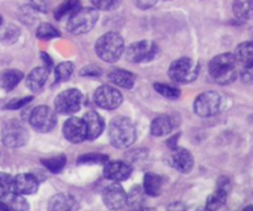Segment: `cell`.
I'll return each instance as SVG.
<instances>
[{"label": "cell", "mask_w": 253, "mask_h": 211, "mask_svg": "<svg viewBox=\"0 0 253 211\" xmlns=\"http://www.w3.org/2000/svg\"><path fill=\"white\" fill-rule=\"evenodd\" d=\"M1 141L6 147H22L29 141V132L26 127L17 120H10L4 124L1 128Z\"/></svg>", "instance_id": "52a82bcc"}, {"label": "cell", "mask_w": 253, "mask_h": 211, "mask_svg": "<svg viewBox=\"0 0 253 211\" xmlns=\"http://www.w3.org/2000/svg\"><path fill=\"white\" fill-rule=\"evenodd\" d=\"M30 124L36 131L42 133L49 132L56 126V114L48 106H37L31 111L29 118Z\"/></svg>", "instance_id": "9c48e42d"}, {"label": "cell", "mask_w": 253, "mask_h": 211, "mask_svg": "<svg viewBox=\"0 0 253 211\" xmlns=\"http://www.w3.org/2000/svg\"><path fill=\"white\" fill-rule=\"evenodd\" d=\"M224 108V98L216 91H205L194 101V113L202 118H209L219 114Z\"/></svg>", "instance_id": "8992f818"}, {"label": "cell", "mask_w": 253, "mask_h": 211, "mask_svg": "<svg viewBox=\"0 0 253 211\" xmlns=\"http://www.w3.org/2000/svg\"><path fill=\"white\" fill-rule=\"evenodd\" d=\"M12 177L7 173H0V200L11 193Z\"/></svg>", "instance_id": "e575fe53"}, {"label": "cell", "mask_w": 253, "mask_h": 211, "mask_svg": "<svg viewBox=\"0 0 253 211\" xmlns=\"http://www.w3.org/2000/svg\"><path fill=\"white\" fill-rule=\"evenodd\" d=\"M31 4L36 10L46 12L49 7V0H31Z\"/></svg>", "instance_id": "ab89813d"}, {"label": "cell", "mask_w": 253, "mask_h": 211, "mask_svg": "<svg viewBox=\"0 0 253 211\" xmlns=\"http://www.w3.org/2000/svg\"><path fill=\"white\" fill-rule=\"evenodd\" d=\"M77 202L69 194H57L48 203V211H76Z\"/></svg>", "instance_id": "d6986e66"}, {"label": "cell", "mask_w": 253, "mask_h": 211, "mask_svg": "<svg viewBox=\"0 0 253 211\" xmlns=\"http://www.w3.org/2000/svg\"><path fill=\"white\" fill-rule=\"evenodd\" d=\"M47 78H48V68H46V67L34 68L26 78L27 88L31 91L37 93V91H40L43 88L47 82Z\"/></svg>", "instance_id": "ac0fdd59"}, {"label": "cell", "mask_w": 253, "mask_h": 211, "mask_svg": "<svg viewBox=\"0 0 253 211\" xmlns=\"http://www.w3.org/2000/svg\"><path fill=\"white\" fill-rule=\"evenodd\" d=\"M227 193L229 188L217 187V189L208 198L207 200V210L208 211H217L220 208H222L226 203Z\"/></svg>", "instance_id": "484cf974"}, {"label": "cell", "mask_w": 253, "mask_h": 211, "mask_svg": "<svg viewBox=\"0 0 253 211\" xmlns=\"http://www.w3.org/2000/svg\"><path fill=\"white\" fill-rule=\"evenodd\" d=\"M83 95L78 89H67L58 94L54 100V109L59 114H74L81 109Z\"/></svg>", "instance_id": "30bf717a"}, {"label": "cell", "mask_w": 253, "mask_h": 211, "mask_svg": "<svg viewBox=\"0 0 253 211\" xmlns=\"http://www.w3.org/2000/svg\"><path fill=\"white\" fill-rule=\"evenodd\" d=\"M98 10L93 7H81L68 17L67 30L72 35L88 34L98 22Z\"/></svg>", "instance_id": "277c9868"}, {"label": "cell", "mask_w": 253, "mask_h": 211, "mask_svg": "<svg viewBox=\"0 0 253 211\" xmlns=\"http://www.w3.org/2000/svg\"><path fill=\"white\" fill-rule=\"evenodd\" d=\"M168 76L175 83H192L199 76V64L190 58H179L170 64Z\"/></svg>", "instance_id": "5b68a950"}, {"label": "cell", "mask_w": 253, "mask_h": 211, "mask_svg": "<svg viewBox=\"0 0 253 211\" xmlns=\"http://www.w3.org/2000/svg\"><path fill=\"white\" fill-rule=\"evenodd\" d=\"M81 74L86 77H99L101 74V69L96 66H88L82 69Z\"/></svg>", "instance_id": "74e56055"}, {"label": "cell", "mask_w": 253, "mask_h": 211, "mask_svg": "<svg viewBox=\"0 0 253 211\" xmlns=\"http://www.w3.org/2000/svg\"><path fill=\"white\" fill-rule=\"evenodd\" d=\"M237 61L234 53H222L209 63V73L217 84H230L237 78Z\"/></svg>", "instance_id": "6da1fadb"}, {"label": "cell", "mask_w": 253, "mask_h": 211, "mask_svg": "<svg viewBox=\"0 0 253 211\" xmlns=\"http://www.w3.org/2000/svg\"><path fill=\"white\" fill-rule=\"evenodd\" d=\"M163 179L161 175L156 174V173H147L143 179V190L150 197H158L162 190Z\"/></svg>", "instance_id": "7402d4cb"}, {"label": "cell", "mask_w": 253, "mask_h": 211, "mask_svg": "<svg viewBox=\"0 0 253 211\" xmlns=\"http://www.w3.org/2000/svg\"><path fill=\"white\" fill-rule=\"evenodd\" d=\"M156 91H157L160 95L165 96L167 99H172V100H175V99L179 98V90L174 86L169 85V84H165V83H156L155 85Z\"/></svg>", "instance_id": "d6a6232c"}, {"label": "cell", "mask_w": 253, "mask_h": 211, "mask_svg": "<svg viewBox=\"0 0 253 211\" xmlns=\"http://www.w3.org/2000/svg\"><path fill=\"white\" fill-rule=\"evenodd\" d=\"M74 72V64L72 62H62L58 66L56 67V72H54V76H56V82L61 83V82L68 81L72 77Z\"/></svg>", "instance_id": "4dcf8cb0"}, {"label": "cell", "mask_w": 253, "mask_h": 211, "mask_svg": "<svg viewBox=\"0 0 253 211\" xmlns=\"http://www.w3.org/2000/svg\"><path fill=\"white\" fill-rule=\"evenodd\" d=\"M128 197L119 183L108 185L103 192V202L110 210H119L127 204Z\"/></svg>", "instance_id": "7c38bea8"}, {"label": "cell", "mask_w": 253, "mask_h": 211, "mask_svg": "<svg viewBox=\"0 0 253 211\" xmlns=\"http://www.w3.org/2000/svg\"><path fill=\"white\" fill-rule=\"evenodd\" d=\"M132 173V168L128 163L121 162V161H114V162H106L104 168V175L113 182H123L130 178Z\"/></svg>", "instance_id": "9a60e30c"}, {"label": "cell", "mask_w": 253, "mask_h": 211, "mask_svg": "<svg viewBox=\"0 0 253 211\" xmlns=\"http://www.w3.org/2000/svg\"><path fill=\"white\" fill-rule=\"evenodd\" d=\"M242 81L246 83H253V63L249 64V66L244 67V71L241 73Z\"/></svg>", "instance_id": "f35d334b"}, {"label": "cell", "mask_w": 253, "mask_h": 211, "mask_svg": "<svg viewBox=\"0 0 253 211\" xmlns=\"http://www.w3.org/2000/svg\"><path fill=\"white\" fill-rule=\"evenodd\" d=\"M109 138L114 147L126 148L136 140V127L132 121L125 116L113 119L109 126Z\"/></svg>", "instance_id": "3957f363"}, {"label": "cell", "mask_w": 253, "mask_h": 211, "mask_svg": "<svg viewBox=\"0 0 253 211\" xmlns=\"http://www.w3.org/2000/svg\"><path fill=\"white\" fill-rule=\"evenodd\" d=\"M83 120L85 123L86 127V140H95L103 133L104 131V121L101 116L95 111H86L83 116Z\"/></svg>", "instance_id": "2e32d148"}, {"label": "cell", "mask_w": 253, "mask_h": 211, "mask_svg": "<svg viewBox=\"0 0 253 211\" xmlns=\"http://www.w3.org/2000/svg\"><path fill=\"white\" fill-rule=\"evenodd\" d=\"M94 101L96 105L105 110H114L123 103V95L116 88L111 85H101L94 93Z\"/></svg>", "instance_id": "8fae6325"}, {"label": "cell", "mask_w": 253, "mask_h": 211, "mask_svg": "<svg viewBox=\"0 0 253 211\" xmlns=\"http://www.w3.org/2000/svg\"><path fill=\"white\" fill-rule=\"evenodd\" d=\"M185 205L183 204V203H173V204H170L169 207H168V211H185Z\"/></svg>", "instance_id": "b9f144b4"}, {"label": "cell", "mask_w": 253, "mask_h": 211, "mask_svg": "<svg viewBox=\"0 0 253 211\" xmlns=\"http://www.w3.org/2000/svg\"><path fill=\"white\" fill-rule=\"evenodd\" d=\"M39 189V180L30 173H21L12 178L11 192L20 195L34 194Z\"/></svg>", "instance_id": "5bb4252c"}, {"label": "cell", "mask_w": 253, "mask_h": 211, "mask_svg": "<svg viewBox=\"0 0 253 211\" xmlns=\"http://www.w3.org/2000/svg\"><path fill=\"white\" fill-rule=\"evenodd\" d=\"M232 10L237 19L250 20L253 17V0H235Z\"/></svg>", "instance_id": "4316f807"}, {"label": "cell", "mask_w": 253, "mask_h": 211, "mask_svg": "<svg viewBox=\"0 0 253 211\" xmlns=\"http://www.w3.org/2000/svg\"><path fill=\"white\" fill-rule=\"evenodd\" d=\"M123 0H91V4L94 5L96 10H104V11H109V10H114L120 5Z\"/></svg>", "instance_id": "d590c367"}, {"label": "cell", "mask_w": 253, "mask_h": 211, "mask_svg": "<svg viewBox=\"0 0 253 211\" xmlns=\"http://www.w3.org/2000/svg\"><path fill=\"white\" fill-rule=\"evenodd\" d=\"M95 52L98 57L108 63H114L125 52V42L118 32H106L95 42Z\"/></svg>", "instance_id": "7a4b0ae2"}, {"label": "cell", "mask_w": 253, "mask_h": 211, "mask_svg": "<svg viewBox=\"0 0 253 211\" xmlns=\"http://www.w3.org/2000/svg\"><path fill=\"white\" fill-rule=\"evenodd\" d=\"M173 124L168 116L161 115L157 116L156 119H153V121L151 123V133L153 136H157V137H162V136L168 135V133L172 131Z\"/></svg>", "instance_id": "cb8c5ba5"}, {"label": "cell", "mask_w": 253, "mask_h": 211, "mask_svg": "<svg viewBox=\"0 0 253 211\" xmlns=\"http://www.w3.org/2000/svg\"><path fill=\"white\" fill-rule=\"evenodd\" d=\"M109 81L124 89H131L135 84V76L125 69H114L109 74Z\"/></svg>", "instance_id": "44dd1931"}, {"label": "cell", "mask_w": 253, "mask_h": 211, "mask_svg": "<svg viewBox=\"0 0 253 211\" xmlns=\"http://www.w3.org/2000/svg\"><path fill=\"white\" fill-rule=\"evenodd\" d=\"M0 211H6V208L4 207V204L1 202H0Z\"/></svg>", "instance_id": "ee69618b"}, {"label": "cell", "mask_w": 253, "mask_h": 211, "mask_svg": "<svg viewBox=\"0 0 253 211\" xmlns=\"http://www.w3.org/2000/svg\"><path fill=\"white\" fill-rule=\"evenodd\" d=\"M244 211H253V207H251V205H250V207H246Z\"/></svg>", "instance_id": "f6af8a7d"}, {"label": "cell", "mask_w": 253, "mask_h": 211, "mask_svg": "<svg viewBox=\"0 0 253 211\" xmlns=\"http://www.w3.org/2000/svg\"><path fill=\"white\" fill-rule=\"evenodd\" d=\"M234 56L237 63L242 64L244 67L253 63V41H246L240 43L236 47Z\"/></svg>", "instance_id": "d4e9b609"}, {"label": "cell", "mask_w": 253, "mask_h": 211, "mask_svg": "<svg viewBox=\"0 0 253 211\" xmlns=\"http://www.w3.org/2000/svg\"><path fill=\"white\" fill-rule=\"evenodd\" d=\"M63 135L72 143H81L83 141H85L86 127L83 119H68L63 125Z\"/></svg>", "instance_id": "4fadbf2b"}, {"label": "cell", "mask_w": 253, "mask_h": 211, "mask_svg": "<svg viewBox=\"0 0 253 211\" xmlns=\"http://www.w3.org/2000/svg\"><path fill=\"white\" fill-rule=\"evenodd\" d=\"M0 202L6 208V211H29L27 200L25 199L24 195L16 194V193L11 192Z\"/></svg>", "instance_id": "603a6c76"}, {"label": "cell", "mask_w": 253, "mask_h": 211, "mask_svg": "<svg viewBox=\"0 0 253 211\" xmlns=\"http://www.w3.org/2000/svg\"><path fill=\"white\" fill-rule=\"evenodd\" d=\"M108 162V156L100 155V153H88V155L81 156L78 160L79 165H101Z\"/></svg>", "instance_id": "836d02e7"}, {"label": "cell", "mask_w": 253, "mask_h": 211, "mask_svg": "<svg viewBox=\"0 0 253 211\" xmlns=\"http://www.w3.org/2000/svg\"><path fill=\"white\" fill-rule=\"evenodd\" d=\"M133 211H156L155 209H151V208H141V209L133 210Z\"/></svg>", "instance_id": "7bdbcfd3"}, {"label": "cell", "mask_w": 253, "mask_h": 211, "mask_svg": "<svg viewBox=\"0 0 253 211\" xmlns=\"http://www.w3.org/2000/svg\"><path fill=\"white\" fill-rule=\"evenodd\" d=\"M81 9V1L79 0H64L54 10V19L63 20L64 17H69L72 14Z\"/></svg>", "instance_id": "83f0119b"}, {"label": "cell", "mask_w": 253, "mask_h": 211, "mask_svg": "<svg viewBox=\"0 0 253 211\" xmlns=\"http://www.w3.org/2000/svg\"><path fill=\"white\" fill-rule=\"evenodd\" d=\"M172 165L178 172L180 173H189L194 167V158L192 153L184 148H175L174 153L172 156Z\"/></svg>", "instance_id": "e0dca14e"}, {"label": "cell", "mask_w": 253, "mask_h": 211, "mask_svg": "<svg viewBox=\"0 0 253 211\" xmlns=\"http://www.w3.org/2000/svg\"><path fill=\"white\" fill-rule=\"evenodd\" d=\"M20 37V29L16 25H7V26L2 27L0 30V41L4 42V43H14L19 40Z\"/></svg>", "instance_id": "f1b7e54d"}, {"label": "cell", "mask_w": 253, "mask_h": 211, "mask_svg": "<svg viewBox=\"0 0 253 211\" xmlns=\"http://www.w3.org/2000/svg\"><path fill=\"white\" fill-rule=\"evenodd\" d=\"M41 163L52 173H61L63 168L66 167L67 158L66 156L61 155L57 157L47 158V160H41Z\"/></svg>", "instance_id": "f546056e"}, {"label": "cell", "mask_w": 253, "mask_h": 211, "mask_svg": "<svg viewBox=\"0 0 253 211\" xmlns=\"http://www.w3.org/2000/svg\"><path fill=\"white\" fill-rule=\"evenodd\" d=\"M36 36L39 37L40 40H52L56 39V37H59V31L53 26V25L43 22V24H41L37 27Z\"/></svg>", "instance_id": "1f68e13d"}, {"label": "cell", "mask_w": 253, "mask_h": 211, "mask_svg": "<svg viewBox=\"0 0 253 211\" xmlns=\"http://www.w3.org/2000/svg\"><path fill=\"white\" fill-rule=\"evenodd\" d=\"M24 73L19 69H5L0 72V88L10 91L21 82Z\"/></svg>", "instance_id": "ffe728a7"}, {"label": "cell", "mask_w": 253, "mask_h": 211, "mask_svg": "<svg viewBox=\"0 0 253 211\" xmlns=\"http://www.w3.org/2000/svg\"><path fill=\"white\" fill-rule=\"evenodd\" d=\"M1 24H2V17L0 16V26H1Z\"/></svg>", "instance_id": "bcb514c9"}, {"label": "cell", "mask_w": 253, "mask_h": 211, "mask_svg": "<svg viewBox=\"0 0 253 211\" xmlns=\"http://www.w3.org/2000/svg\"><path fill=\"white\" fill-rule=\"evenodd\" d=\"M126 59L130 63H142L148 62L156 56L157 53V44L152 41H137L135 43H131L126 48Z\"/></svg>", "instance_id": "ba28073f"}, {"label": "cell", "mask_w": 253, "mask_h": 211, "mask_svg": "<svg viewBox=\"0 0 253 211\" xmlns=\"http://www.w3.org/2000/svg\"><path fill=\"white\" fill-rule=\"evenodd\" d=\"M157 0H135V4L137 5L140 9H150V7L155 6Z\"/></svg>", "instance_id": "60d3db41"}, {"label": "cell", "mask_w": 253, "mask_h": 211, "mask_svg": "<svg viewBox=\"0 0 253 211\" xmlns=\"http://www.w3.org/2000/svg\"><path fill=\"white\" fill-rule=\"evenodd\" d=\"M32 99H34L32 96H25V98L21 99H14V100H11L9 104L5 105V109H9V110H19V109L27 105Z\"/></svg>", "instance_id": "8d00e7d4"}]
</instances>
